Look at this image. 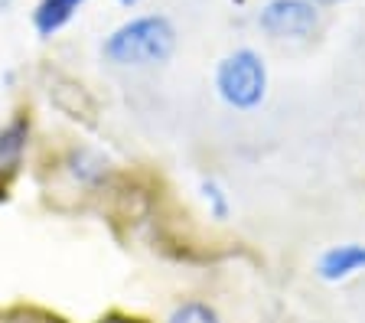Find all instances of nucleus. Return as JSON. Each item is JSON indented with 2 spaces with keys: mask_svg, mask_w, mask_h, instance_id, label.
Instances as JSON below:
<instances>
[{
  "mask_svg": "<svg viewBox=\"0 0 365 323\" xmlns=\"http://www.w3.org/2000/svg\"><path fill=\"white\" fill-rule=\"evenodd\" d=\"M176 49V30L163 14H147L134 16L128 24H121L111 36L105 39V59L121 69H150V66H163Z\"/></svg>",
  "mask_w": 365,
  "mask_h": 323,
  "instance_id": "f257e3e1",
  "label": "nucleus"
},
{
  "mask_svg": "<svg viewBox=\"0 0 365 323\" xmlns=\"http://www.w3.org/2000/svg\"><path fill=\"white\" fill-rule=\"evenodd\" d=\"M215 88L222 101L238 111L258 108L267 95V66L255 49H235L219 62L215 69Z\"/></svg>",
  "mask_w": 365,
  "mask_h": 323,
  "instance_id": "f03ea898",
  "label": "nucleus"
},
{
  "mask_svg": "<svg viewBox=\"0 0 365 323\" xmlns=\"http://www.w3.org/2000/svg\"><path fill=\"white\" fill-rule=\"evenodd\" d=\"M258 26L271 39H307L319 26V10L313 0H267Z\"/></svg>",
  "mask_w": 365,
  "mask_h": 323,
  "instance_id": "7ed1b4c3",
  "label": "nucleus"
},
{
  "mask_svg": "<svg viewBox=\"0 0 365 323\" xmlns=\"http://www.w3.org/2000/svg\"><path fill=\"white\" fill-rule=\"evenodd\" d=\"M362 268H365V245H356V242L333 245L329 252L319 255V265H317L323 281H346V277L359 275Z\"/></svg>",
  "mask_w": 365,
  "mask_h": 323,
  "instance_id": "20e7f679",
  "label": "nucleus"
},
{
  "mask_svg": "<svg viewBox=\"0 0 365 323\" xmlns=\"http://www.w3.org/2000/svg\"><path fill=\"white\" fill-rule=\"evenodd\" d=\"M85 0H39L36 10H33V24H36L39 36H53L56 30L76 16V10L82 7Z\"/></svg>",
  "mask_w": 365,
  "mask_h": 323,
  "instance_id": "39448f33",
  "label": "nucleus"
},
{
  "mask_svg": "<svg viewBox=\"0 0 365 323\" xmlns=\"http://www.w3.org/2000/svg\"><path fill=\"white\" fill-rule=\"evenodd\" d=\"M30 140V118H14L0 128V170H14Z\"/></svg>",
  "mask_w": 365,
  "mask_h": 323,
  "instance_id": "423d86ee",
  "label": "nucleus"
},
{
  "mask_svg": "<svg viewBox=\"0 0 365 323\" xmlns=\"http://www.w3.org/2000/svg\"><path fill=\"white\" fill-rule=\"evenodd\" d=\"M68 167H72V173H76L82 183H95V180H101L108 173V163L101 160L95 150H76L72 160H68Z\"/></svg>",
  "mask_w": 365,
  "mask_h": 323,
  "instance_id": "0eeeda50",
  "label": "nucleus"
},
{
  "mask_svg": "<svg viewBox=\"0 0 365 323\" xmlns=\"http://www.w3.org/2000/svg\"><path fill=\"white\" fill-rule=\"evenodd\" d=\"M167 323H219V314L202 300H182Z\"/></svg>",
  "mask_w": 365,
  "mask_h": 323,
  "instance_id": "6e6552de",
  "label": "nucleus"
},
{
  "mask_svg": "<svg viewBox=\"0 0 365 323\" xmlns=\"http://www.w3.org/2000/svg\"><path fill=\"white\" fill-rule=\"evenodd\" d=\"M202 200H205V206H209V212H212V219L225 222L228 219V196L215 180H205L202 183Z\"/></svg>",
  "mask_w": 365,
  "mask_h": 323,
  "instance_id": "1a4fd4ad",
  "label": "nucleus"
},
{
  "mask_svg": "<svg viewBox=\"0 0 365 323\" xmlns=\"http://www.w3.org/2000/svg\"><path fill=\"white\" fill-rule=\"evenodd\" d=\"M95 323H147V320H140V317H128V314H105Z\"/></svg>",
  "mask_w": 365,
  "mask_h": 323,
  "instance_id": "9d476101",
  "label": "nucleus"
},
{
  "mask_svg": "<svg viewBox=\"0 0 365 323\" xmlns=\"http://www.w3.org/2000/svg\"><path fill=\"white\" fill-rule=\"evenodd\" d=\"M313 4H342V0H313Z\"/></svg>",
  "mask_w": 365,
  "mask_h": 323,
  "instance_id": "9b49d317",
  "label": "nucleus"
},
{
  "mask_svg": "<svg viewBox=\"0 0 365 323\" xmlns=\"http://www.w3.org/2000/svg\"><path fill=\"white\" fill-rule=\"evenodd\" d=\"M118 4H124V7H130V4H137V0H118Z\"/></svg>",
  "mask_w": 365,
  "mask_h": 323,
  "instance_id": "f8f14e48",
  "label": "nucleus"
}]
</instances>
